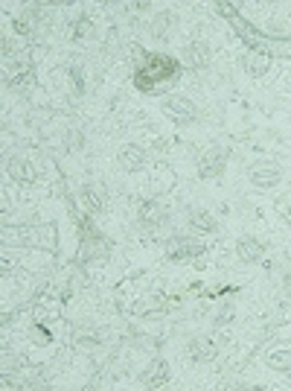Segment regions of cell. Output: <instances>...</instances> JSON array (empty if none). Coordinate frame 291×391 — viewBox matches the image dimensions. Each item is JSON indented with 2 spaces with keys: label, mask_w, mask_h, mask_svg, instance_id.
Listing matches in <instances>:
<instances>
[{
  "label": "cell",
  "mask_w": 291,
  "mask_h": 391,
  "mask_svg": "<svg viewBox=\"0 0 291 391\" xmlns=\"http://www.w3.org/2000/svg\"><path fill=\"white\" fill-rule=\"evenodd\" d=\"M85 146V135L79 132V128H70L68 132V149H73V152H79Z\"/></svg>",
  "instance_id": "21"
},
{
  "label": "cell",
  "mask_w": 291,
  "mask_h": 391,
  "mask_svg": "<svg viewBox=\"0 0 291 391\" xmlns=\"http://www.w3.org/2000/svg\"><path fill=\"white\" fill-rule=\"evenodd\" d=\"M228 158H230L228 146H210L198 161V175L201 178H219L224 172V167H228Z\"/></svg>",
  "instance_id": "3"
},
{
  "label": "cell",
  "mask_w": 291,
  "mask_h": 391,
  "mask_svg": "<svg viewBox=\"0 0 291 391\" xmlns=\"http://www.w3.org/2000/svg\"><path fill=\"white\" fill-rule=\"evenodd\" d=\"M204 251V242L198 239H189V237H172L166 242V257L181 263V260H189V257H198Z\"/></svg>",
  "instance_id": "4"
},
{
  "label": "cell",
  "mask_w": 291,
  "mask_h": 391,
  "mask_svg": "<svg viewBox=\"0 0 291 391\" xmlns=\"http://www.w3.org/2000/svg\"><path fill=\"white\" fill-rule=\"evenodd\" d=\"M117 164L125 172H137L146 164V152L140 149L137 143H125V146H120V152H117Z\"/></svg>",
  "instance_id": "11"
},
{
  "label": "cell",
  "mask_w": 291,
  "mask_h": 391,
  "mask_svg": "<svg viewBox=\"0 0 291 391\" xmlns=\"http://www.w3.org/2000/svg\"><path fill=\"white\" fill-rule=\"evenodd\" d=\"M105 254H108V242L102 237H91L88 242H82L79 260H93V257H105Z\"/></svg>",
  "instance_id": "18"
},
{
  "label": "cell",
  "mask_w": 291,
  "mask_h": 391,
  "mask_svg": "<svg viewBox=\"0 0 291 391\" xmlns=\"http://www.w3.org/2000/svg\"><path fill=\"white\" fill-rule=\"evenodd\" d=\"M137 219H140V225L143 228H160L169 216H166V207L160 205V202H143L140 207H137Z\"/></svg>",
  "instance_id": "7"
},
{
  "label": "cell",
  "mask_w": 291,
  "mask_h": 391,
  "mask_svg": "<svg viewBox=\"0 0 291 391\" xmlns=\"http://www.w3.org/2000/svg\"><path fill=\"white\" fill-rule=\"evenodd\" d=\"M268 68H271V59H268V53H248L245 56V71L251 73V76H265L268 73Z\"/></svg>",
  "instance_id": "17"
},
{
  "label": "cell",
  "mask_w": 291,
  "mask_h": 391,
  "mask_svg": "<svg viewBox=\"0 0 291 391\" xmlns=\"http://www.w3.org/2000/svg\"><path fill=\"white\" fill-rule=\"evenodd\" d=\"M178 73H181V64H178L172 56L152 53L134 71V85L140 91H157L164 82H172V79H178Z\"/></svg>",
  "instance_id": "1"
},
{
  "label": "cell",
  "mask_w": 291,
  "mask_h": 391,
  "mask_svg": "<svg viewBox=\"0 0 291 391\" xmlns=\"http://www.w3.org/2000/svg\"><path fill=\"white\" fill-rule=\"evenodd\" d=\"M91 32H93L91 18H82V21H76V27H73V38H91Z\"/></svg>",
  "instance_id": "20"
},
{
  "label": "cell",
  "mask_w": 291,
  "mask_h": 391,
  "mask_svg": "<svg viewBox=\"0 0 291 391\" xmlns=\"http://www.w3.org/2000/svg\"><path fill=\"white\" fill-rule=\"evenodd\" d=\"M160 111H164L166 117L172 123H178V126H187V123L198 120V108H196V103H192L189 96L169 94V96H164V103H160Z\"/></svg>",
  "instance_id": "2"
},
{
  "label": "cell",
  "mask_w": 291,
  "mask_h": 391,
  "mask_svg": "<svg viewBox=\"0 0 291 391\" xmlns=\"http://www.w3.org/2000/svg\"><path fill=\"white\" fill-rule=\"evenodd\" d=\"M175 27H178V15L172 12V9H160V12H155V18H152V36L155 38H160V41H166L172 32H175Z\"/></svg>",
  "instance_id": "13"
},
{
  "label": "cell",
  "mask_w": 291,
  "mask_h": 391,
  "mask_svg": "<svg viewBox=\"0 0 291 391\" xmlns=\"http://www.w3.org/2000/svg\"><path fill=\"white\" fill-rule=\"evenodd\" d=\"M38 24H41V9H36V6H26L21 18L15 21V29H18L21 36H32V32L38 29Z\"/></svg>",
  "instance_id": "16"
},
{
  "label": "cell",
  "mask_w": 291,
  "mask_h": 391,
  "mask_svg": "<svg viewBox=\"0 0 291 391\" xmlns=\"http://www.w3.org/2000/svg\"><path fill=\"white\" fill-rule=\"evenodd\" d=\"M79 202H82V207L88 210V214H100V210H105V193L100 187H82V193H79Z\"/></svg>",
  "instance_id": "15"
},
{
  "label": "cell",
  "mask_w": 291,
  "mask_h": 391,
  "mask_svg": "<svg viewBox=\"0 0 291 391\" xmlns=\"http://www.w3.org/2000/svg\"><path fill=\"white\" fill-rule=\"evenodd\" d=\"M187 225H189L196 234H213L216 228H219L216 216L210 214V210H204V207H189V210H187Z\"/></svg>",
  "instance_id": "10"
},
{
  "label": "cell",
  "mask_w": 291,
  "mask_h": 391,
  "mask_svg": "<svg viewBox=\"0 0 291 391\" xmlns=\"http://www.w3.org/2000/svg\"><path fill=\"white\" fill-rule=\"evenodd\" d=\"M187 351H189V356L196 362H213L216 353H219V345H216L213 339H207V336H192Z\"/></svg>",
  "instance_id": "8"
},
{
  "label": "cell",
  "mask_w": 291,
  "mask_h": 391,
  "mask_svg": "<svg viewBox=\"0 0 291 391\" xmlns=\"http://www.w3.org/2000/svg\"><path fill=\"white\" fill-rule=\"evenodd\" d=\"M288 225H291V210H288Z\"/></svg>",
  "instance_id": "26"
},
{
  "label": "cell",
  "mask_w": 291,
  "mask_h": 391,
  "mask_svg": "<svg viewBox=\"0 0 291 391\" xmlns=\"http://www.w3.org/2000/svg\"><path fill=\"white\" fill-rule=\"evenodd\" d=\"M164 383H169V365L166 360H152L146 365V371L140 374V385L143 388H160Z\"/></svg>",
  "instance_id": "5"
},
{
  "label": "cell",
  "mask_w": 291,
  "mask_h": 391,
  "mask_svg": "<svg viewBox=\"0 0 291 391\" xmlns=\"http://www.w3.org/2000/svg\"><path fill=\"white\" fill-rule=\"evenodd\" d=\"M6 172H9V178H15V182H21V184H36L38 182L36 167H32L29 161H21V158H12L6 164Z\"/></svg>",
  "instance_id": "14"
},
{
  "label": "cell",
  "mask_w": 291,
  "mask_h": 391,
  "mask_svg": "<svg viewBox=\"0 0 291 391\" xmlns=\"http://www.w3.org/2000/svg\"><path fill=\"white\" fill-rule=\"evenodd\" d=\"M280 178H283V170L277 164H256V167H251V184L253 187H262V190L277 187Z\"/></svg>",
  "instance_id": "6"
},
{
  "label": "cell",
  "mask_w": 291,
  "mask_h": 391,
  "mask_svg": "<svg viewBox=\"0 0 291 391\" xmlns=\"http://www.w3.org/2000/svg\"><path fill=\"white\" fill-rule=\"evenodd\" d=\"M184 64L192 71H204L210 64V47L207 41H192L184 47Z\"/></svg>",
  "instance_id": "12"
},
{
  "label": "cell",
  "mask_w": 291,
  "mask_h": 391,
  "mask_svg": "<svg viewBox=\"0 0 291 391\" xmlns=\"http://www.w3.org/2000/svg\"><path fill=\"white\" fill-rule=\"evenodd\" d=\"M268 368L274 371H291V351H277L268 356Z\"/></svg>",
  "instance_id": "19"
},
{
  "label": "cell",
  "mask_w": 291,
  "mask_h": 391,
  "mask_svg": "<svg viewBox=\"0 0 291 391\" xmlns=\"http://www.w3.org/2000/svg\"><path fill=\"white\" fill-rule=\"evenodd\" d=\"M70 76H73V88L76 91H85V73L79 68H70Z\"/></svg>",
  "instance_id": "23"
},
{
  "label": "cell",
  "mask_w": 291,
  "mask_h": 391,
  "mask_svg": "<svg viewBox=\"0 0 291 391\" xmlns=\"http://www.w3.org/2000/svg\"><path fill=\"white\" fill-rule=\"evenodd\" d=\"M236 257L242 263H260L265 257V246L256 237H239L236 239Z\"/></svg>",
  "instance_id": "9"
},
{
  "label": "cell",
  "mask_w": 291,
  "mask_h": 391,
  "mask_svg": "<svg viewBox=\"0 0 291 391\" xmlns=\"http://www.w3.org/2000/svg\"><path fill=\"white\" fill-rule=\"evenodd\" d=\"M233 313H236L233 304H224V307L219 309V316H216V324H219V327H221V324H230V321H233Z\"/></svg>",
  "instance_id": "22"
},
{
  "label": "cell",
  "mask_w": 291,
  "mask_h": 391,
  "mask_svg": "<svg viewBox=\"0 0 291 391\" xmlns=\"http://www.w3.org/2000/svg\"><path fill=\"white\" fill-rule=\"evenodd\" d=\"M283 286H285V295H291V260H288L285 269H283Z\"/></svg>",
  "instance_id": "25"
},
{
  "label": "cell",
  "mask_w": 291,
  "mask_h": 391,
  "mask_svg": "<svg viewBox=\"0 0 291 391\" xmlns=\"http://www.w3.org/2000/svg\"><path fill=\"white\" fill-rule=\"evenodd\" d=\"M32 341H38V345H47V341H50V333H47L44 327H32Z\"/></svg>",
  "instance_id": "24"
}]
</instances>
